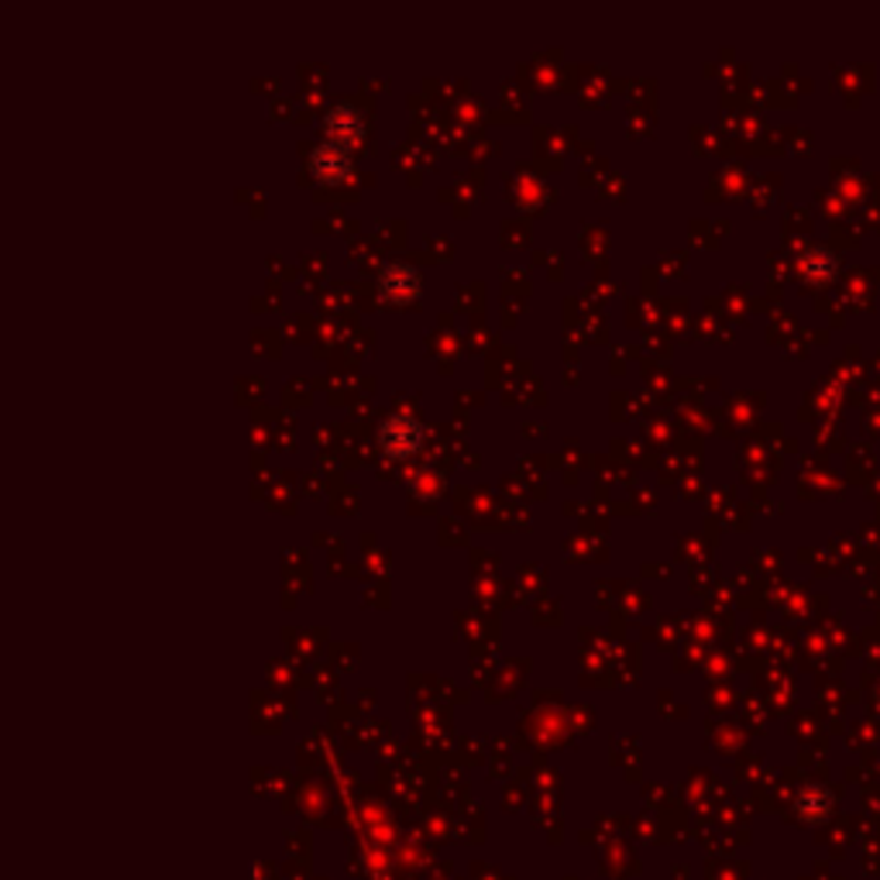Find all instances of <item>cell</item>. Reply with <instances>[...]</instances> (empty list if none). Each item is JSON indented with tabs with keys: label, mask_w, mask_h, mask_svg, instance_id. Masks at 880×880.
<instances>
[{
	"label": "cell",
	"mask_w": 880,
	"mask_h": 880,
	"mask_svg": "<svg viewBox=\"0 0 880 880\" xmlns=\"http://www.w3.org/2000/svg\"><path fill=\"white\" fill-rule=\"evenodd\" d=\"M420 437H423V423L413 420L410 413H396L389 417L383 427H379V444L389 458H406L420 448Z\"/></svg>",
	"instance_id": "cell-1"
},
{
	"label": "cell",
	"mask_w": 880,
	"mask_h": 880,
	"mask_svg": "<svg viewBox=\"0 0 880 880\" xmlns=\"http://www.w3.org/2000/svg\"><path fill=\"white\" fill-rule=\"evenodd\" d=\"M327 128H331V138L327 142H337L344 148H352V142L362 135V117L352 111V107H337L331 117H327Z\"/></svg>",
	"instance_id": "cell-4"
},
{
	"label": "cell",
	"mask_w": 880,
	"mask_h": 880,
	"mask_svg": "<svg viewBox=\"0 0 880 880\" xmlns=\"http://www.w3.org/2000/svg\"><path fill=\"white\" fill-rule=\"evenodd\" d=\"M379 290L396 306L410 303V300L420 296V272L413 265H406V262H392V265H386V272L379 279Z\"/></svg>",
	"instance_id": "cell-3"
},
{
	"label": "cell",
	"mask_w": 880,
	"mask_h": 880,
	"mask_svg": "<svg viewBox=\"0 0 880 880\" xmlns=\"http://www.w3.org/2000/svg\"><path fill=\"white\" fill-rule=\"evenodd\" d=\"M310 169L321 182L337 186V182H344L352 176V151L344 145H337V142H321L310 155Z\"/></svg>",
	"instance_id": "cell-2"
}]
</instances>
